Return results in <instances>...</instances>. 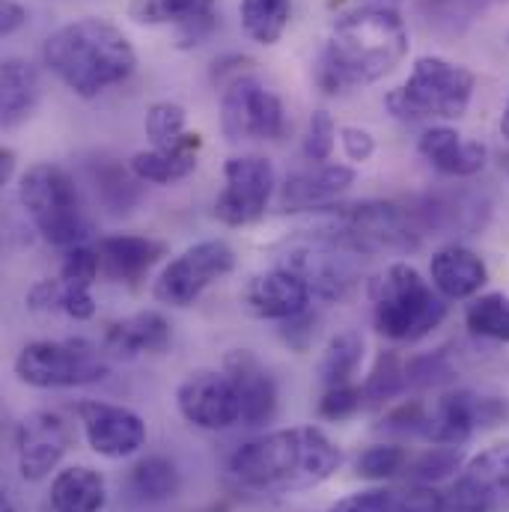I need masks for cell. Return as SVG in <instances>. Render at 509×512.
Returning a JSON list of instances; mask_svg holds the SVG:
<instances>
[{
    "label": "cell",
    "mask_w": 509,
    "mask_h": 512,
    "mask_svg": "<svg viewBox=\"0 0 509 512\" xmlns=\"http://www.w3.org/2000/svg\"><path fill=\"white\" fill-rule=\"evenodd\" d=\"M328 512H390V489H367L337 501Z\"/></svg>",
    "instance_id": "47"
},
{
    "label": "cell",
    "mask_w": 509,
    "mask_h": 512,
    "mask_svg": "<svg viewBox=\"0 0 509 512\" xmlns=\"http://www.w3.org/2000/svg\"><path fill=\"white\" fill-rule=\"evenodd\" d=\"M0 512H15V507H12V501H9L6 495H3V510H0Z\"/></svg>",
    "instance_id": "55"
},
{
    "label": "cell",
    "mask_w": 509,
    "mask_h": 512,
    "mask_svg": "<svg viewBox=\"0 0 509 512\" xmlns=\"http://www.w3.org/2000/svg\"><path fill=\"white\" fill-rule=\"evenodd\" d=\"M509 414V405L501 396H483L465 387L447 390L435 399L432 408H426V420L420 435L429 444L441 447H462L465 441L474 438L480 429H492L504 423Z\"/></svg>",
    "instance_id": "11"
},
{
    "label": "cell",
    "mask_w": 509,
    "mask_h": 512,
    "mask_svg": "<svg viewBox=\"0 0 509 512\" xmlns=\"http://www.w3.org/2000/svg\"><path fill=\"white\" fill-rule=\"evenodd\" d=\"M420 236L432 239H465L480 236L492 218V200L480 188L456 185L444 191H426L408 203Z\"/></svg>",
    "instance_id": "10"
},
{
    "label": "cell",
    "mask_w": 509,
    "mask_h": 512,
    "mask_svg": "<svg viewBox=\"0 0 509 512\" xmlns=\"http://www.w3.org/2000/svg\"><path fill=\"white\" fill-rule=\"evenodd\" d=\"M78 417L87 444L105 459H126L146 444V423L131 408L111 402H81Z\"/></svg>",
    "instance_id": "19"
},
{
    "label": "cell",
    "mask_w": 509,
    "mask_h": 512,
    "mask_svg": "<svg viewBox=\"0 0 509 512\" xmlns=\"http://www.w3.org/2000/svg\"><path fill=\"white\" fill-rule=\"evenodd\" d=\"M426 420V405L423 402H405L399 408H393L384 417V429H396V432H420Z\"/></svg>",
    "instance_id": "48"
},
{
    "label": "cell",
    "mask_w": 509,
    "mask_h": 512,
    "mask_svg": "<svg viewBox=\"0 0 509 512\" xmlns=\"http://www.w3.org/2000/svg\"><path fill=\"white\" fill-rule=\"evenodd\" d=\"M429 280L447 301H465V298H474L486 286L489 268H486L483 256L453 242L432 256Z\"/></svg>",
    "instance_id": "24"
},
{
    "label": "cell",
    "mask_w": 509,
    "mask_h": 512,
    "mask_svg": "<svg viewBox=\"0 0 509 512\" xmlns=\"http://www.w3.org/2000/svg\"><path fill=\"white\" fill-rule=\"evenodd\" d=\"M90 182L96 188V197L102 200L105 209H111L114 215H126L128 209L140 200V179L134 176L131 167H123L114 158H93L90 161Z\"/></svg>",
    "instance_id": "31"
},
{
    "label": "cell",
    "mask_w": 509,
    "mask_h": 512,
    "mask_svg": "<svg viewBox=\"0 0 509 512\" xmlns=\"http://www.w3.org/2000/svg\"><path fill=\"white\" fill-rule=\"evenodd\" d=\"M221 131L227 140H280L286 131V111L277 93L254 75L221 90Z\"/></svg>",
    "instance_id": "13"
},
{
    "label": "cell",
    "mask_w": 509,
    "mask_h": 512,
    "mask_svg": "<svg viewBox=\"0 0 509 512\" xmlns=\"http://www.w3.org/2000/svg\"><path fill=\"white\" fill-rule=\"evenodd\" d=\"M340 140H343L346 155H349L352 161H358V164L370 161V158H373V152H376V137H373L367 128H358V126L340 128Z\"/></svg>",
    "instance_id": "49"
},
{
    "label": "cell",
    "mask_w": 509,
    "mask_h": 512,
    "mask_svg": "<svg viewBox=\"0 0 509 512\" xmlns=\"http://www.w3.org/2000/svg\"><path fill=\"white\" fill-rule=\"evenodd\" d=\"M405 379H408V387H417V390L435 387V384L453 379V364L444 349L432 352V355H420L405 364Z\"/></svg>",
    "instance_id": "44"
},
{
    "label": "cell",
    "mask_w": 509,
    "mask_h": 512,
    "mask_svg": "<svg viewBox=\"0 0 509 512\" xmlns=\"http://www.w3.org/2000/svg\"><path fill=\"white\" fill-rule=\"evenodd\" d=\"M334 140H337L334 117H331L328 111H313V117H310V123H307V134H304V158L313 161V164L331 161Z\"/></svg>",
    "instance_id": "42"
},
{
    "label": "cell",
    "mask_w": 509,
    "mask_h": 512,
    "mask_svg": "<svg viewBox=\"0 0 509 512\" xmlns=\"http://www.w3.org/2000/svg\"><path fill=\"white\" fill-rule=\"evenodd\" d=\"M27 307L30 310H60L75 322H87L96 316V301L90 286L69 283L63 277H45L30 286L27 292Z\"/></svg>",
    "instance_id": "30"
},
{
    "label": "cell",
    "mask_w": 509,
    "mask_h": 512,
    "mask_svg": "<svg viewBox=\"0 0 509 512\" xmlns=\"http://www.w3.org/2000/svg\"><path fill=\"white\" fill-rule=\"evenodd\" d=\"M355 185V170L346 164H313L310 170H298L286 176L280 185V209L283 212H307V209H325L340 194H346Z\"/></svg>",
    "instance_id": "22"
},
{
    "label": "cell",
    "mask_w": 509,
    "mask_h": 512,
    "mask_svg": "<svg viewBox=\"0 0 509 512\" xmlns=\"http://www.w3.org/2000/svg\"><path fill=\"white\" fill-rule=\"evenodd\" d=\"M224 191L215 200V218L224 227L256 224L277 188L274 167L262 155H236L224 164Z\"/></svg>",
    "instance_id": "14"
},
{
    "label": "cell",
    "mask_w": 509,
    "mask_h": 512,
    "mask_svg": "<svg viewBox=\"0 0 509 512\" xmlns=\"http://www.w3.org/2000/svg\"><path fill=\"white\" fill-rule=\"evenodd\" d=\"M18 200L39 236L57 248L84 245L90 221L84 215L81 191L72 173L60 164H33L18 182Z\"/></svg>",
    "instance_id": "6"
},
{
    "label": "cell",
    "mask_w": 509,
    "mask_h": 512,
    "mask_svg": "<svg viewBox=\"0 0 509 512\" xmlns=\"http://www.w3.org/2000/svg\"><path fill=\"white\" fill-rule=\"evenodd\" d=\"M72 447V429L57 411H33L18 423V471L27 483L45 480Z\"/></svg>",
    "instance_id": "17"
},
{
    "label": "cell",
    "mask_w": 509,
    "mask_h": 512,
    "mask_svg": "<svg viewBox=\"0 0 509 512\" xmlns=\"http://www.w3.org/2000/svg\"><path fill=\"white\" fill-rule=\"evenodd\" d=\"M182 486V474L176 468V462L164 459V456H146L131 468V492L140 501L158 504V501H170Z\"/></svg>",
    "instance_id": "33"
},
{
    "label": "cell",
    "mask_w": 509,
    "mask_h": 512,
    "mask_svg": "<svg viewBox=\"0 0 509 512\" xmlns=\"http://www.w3.org/2000/svg\"><path fill=\"white\" fill-rule=\"evenodd\" d=\"M131 21L146 27H173V45L191 51L218 27L215 0H131Z\"/></svg>",
    "instance_id": "18"
},
{
    "label": "cell",
    "mask_w": 509,
    "mask_h": 512,
    "mask_svg": "<svg viewBox=\"0 0 509 512\" xmlns=\"http://www.w3.org/2000/svg\"><path fill=\"white\" fill-rule=\"evenodd\" d=\"M176 408L191 426L209 429V432H221V429L242 423L236 387L227 373H218V370L191 373L176 390Z\"/></svg>",
    "instance_id": "16"
},
{
    "label": "cell",
    "mask_w": 509,
    "mask_h": 512,
    "mask_svg": "<svg viewBox=\"0 0 509 512\" xmlns=\"http://www.w3.org/2000/svg\"><path fill=\"white\" fill-rule=\"evenodd\" d=\"M316 331H319V316L313 310H304V313L280 322V340L295 352H307L316 340Z\"/></svg>",
    "instance_id": "46"
},
{
    "label": "cell",
    "mask_w": 509,
    "mask_h": 512,
    "mask_svg": "<svg viewBox=\"0 0 509 512\" xmlns=\"http://www.w3.org/2000/svg\"><path fill=\"white\" fill-rule=\"evenodd\" d=\"M364 361V337L358 331H343L328 340L325 355L319 361V379L325 387L352 384L355 370Z\"/></svg>",
    "instance_id": "35"
},
{
    "label": "cell",
    "mask_w": 509,
    "mask_h": 512,
    "mask_svg": "<svg viewBox=\"0 0 509 512\" xmlns=\"http://www.w3.org/2000/svg\"><path fill=\"white\" fill-rule=\"evenodd\" d=\"M343 245L355 254H408L423 245V236L414 224L408 203L393 200H364L352 206H334V218L325 224Z\"/></svg>",
    "instance_id": "7"
},
{
    "label": "cell",
    "mask_w": 509,
    "mask_h": 512,
    "mask_svg": "<svg viewBox=\"0 0 509 512\" xmlns=\"http://www.w3.org/2000/svg\"><path fill=\"white\" fill-rule=\"evenodd\" d=\"M376 331L393 343H417L447 319V298L408 262H393L370 280Z\"/></svg>",
    "instance_id": "4"
},
{
    "label": "cell",
    "mask_w": 509,
    "mask_h": 512,
    "mask_svg": "<svg viewBox=\"0 0 509 512\" xmlns=\"http://www.w3.org/2000/svg\"><path fill=\"white\" fill-rule=\"evenodd\" d=\"M343 465L340 447L316 426L277 429L242 444L230 456V474L254 492L295 495L331 480Z\"/></svg>",
    "instance_id": "2"
},
{
    "label": "cell",
    "mask_w": 509,
    "mask_h": 512,
    "mask_svg": "<svg viewBox=\"0 0 509 512\" xmlns=\"http://www.w3.org/2000/svg\"><path fill=\"white\" fill-rule=\"evenodd\" d=\"M143 131L152 140V149H173L179 146L188 131H185V108L176 102H155L146 108Z\"/></svg>",
    "instance_id": "37"
},
{
    "label": "cell",
    "mask_w": 509,
    "mask_h": 512,
    "mask_svg": "<svg viewBox=\"0 0 509 512\" xmlns=\"http://www.w3.org/2000/svg\"><path fill=\"white\" fill-rule=\"evenodd\" d=\"M236 268V254L227 242L209 239L170 259L155 280V301L167 307H191L215 280Z\"/></svg>",
    "instance_id": "12"
},
{
    "label": "cell",
    "mask_w": 509,
    "mask_h": 512,
    "mask_svg": "<svg viewBox=\"0 0 509 512\" xmlns=\"http://www.w3.org/2000/svg\"><path fill=\"white\" fill-rule=\"evenodd\" d=\"M102 274L120 283H137L161 256H167V245L149 236H105L96 245Z\"/></svg>",
    "instance_id": "26"
},
{
    "label": "cell",
    "mask_w": 509,
    "mask_h": 512,
    "mask_svg": "<svg viewBox=\"0 0 509 512\" xmlns=\"http://www.w3.org/2000/svg\"><path fill=\"white\" fill-rule=\"evenodd\" d=\"M465 325L471 334L509 343V295L507 292H486L477 295L465 310Z\"/></svg>",
    "instance_id": "36"
},
{
    "label": "cell",
    "mask_w": 509,
    "mask_h": 512,
    "mask_svg": "<svg viewBox=\"0 0 509 512\" xmlns=\"http://www.w3.org/2000/svg\"><path fill=\"white\" fill-rule=\"evenodd\" d=\"M405 465H408V453L396 444H376L358 456V474L376 483L396 477L399 471H405Z\"/></svg>",
    "instance_id": "40"
},
{
    "label": "cell",
    "mask_w": 509,
    "mask_h": 512,
    "mask_svg": "<svg viewBox=\"0 0 509 512\" xmlns=\"http://www.w3.org/2000/svg\"><path fill=\"white\" fill-rule=\"evenodd\" d=\"M105 501H108V486L96 468L72 465L60 471L51 483L54 512H102Z\"/></svg>",
    "instance_id": "29"
},
{
    "label": "cell",
    "mask_w": 509,
    "mask_h": 512,
    "mask_svg": "<svg viewBox=\"0 0 509 512\" xmlns=\"http://www.w3.org/2000/svg\"><path fill=\"white\" fill-rule=\"evenodd\" d=\"M507 42H509V36H507Z\"/></svg>",
    "instance_id": "57"
},
{
    "label": "cell",
    "mask_w": 509,
    "mask_h": 512,
    "mask_svg": "<svg viewBox=\"0 0 509 512\" xmlns=\"http://www.w3.org/2000/svg\"><path fill=\"white\" fill-rule=\"evenodd\" d=\"M251 66H254V60H251V57H239V54L221 57V60H215L212 81H215L221 90H227L230 84H236V81L248 78V75H251Z\"/></svg>",
    "instance_id": "50"
},
{
    "label": "cell",
    "mask_w": 509,
    "mask_h": 512,
    "mask_svg": "<svg viewBox=\"0 0 509 512\" xmlns=\"http://www.w3.org/2000/svg\"><path fill=\"white\" fill-rule=\"evenodd\" d=\"M495 3L501 0H420L417 9L432 30L444 36H459Z\"/></svg>",
    "instance_id": "34"
},
{
    "label": "cell",
    "mask_w": 509,
    "mask_h": 512,
    "mask_svg": "<svg viewBox=\"0 0 509 512\" xmlns=\"http://www.w3.org/2000/svg\"><path fill=\"white\" fill-rule=\"evenodd\" d=\"M501 134L509 140V102L507 108H504V114H501Z\"/></svg>",
    "instance_id": "53"
},
{
    "label": "cell",
    "mask_w": 509,
    "mask_h": 512,
    "mask_svg": "<svg viewBox=\"0 0 509 512\" xmlns=\"http://www.w3.org/2000/svg\"><path fill=\"white\" fill-rule=\"evenodd\" d=\"M390 512H447V498L426 483L390 489Z\"/></svg>",
    "instance_id": "41"
},
{
    "label": "cell",
    "mask_w": 509,
    "mask_h": 512,
    "mask_svg": "<svg viewBox=\"0 0 509 512\" xmlns=\"http://www.w3.org/2000/svg\"><path fill=\"white\" fill-rule=\"evenodd\" d=\"M170 322L161 313H134L128 319L111 322L105 331V352L114 358H140V355H161L170 346Z\"/></svg>",
    "instance_id": "25"
},
{
    "label": "cell",
    "mask_w": 509,
    "mask_h": 512,
    "mask_svg": "<svg viewBox=\"0 0 509 512\" xmlns=\"http://www.w3.org/2000/svg\"><path fill=\"white\" fill-rule=\"evenodd\" d=\"M203 146V137L197 131H188V137L173 146V149H149V152H134L128 167L140 182L152 185H173L182 182L197 170V152Z\"/></svg>",
    "instance_id": "27"
},
{
    "label": "cell",
    "mask_w": 509,
    "mask_h": 512,
    "mask_svg": "<svg viewBox=\"0 0 509 512\" xmlns=\"http://www.w3.org/2000/svg\"><path fill=\"white\" fill-rule=\"evenodd\" d=\"M224 373L236 387L239 408H242V426H265L277 414V384L265 364L251 349H233L224 358Z\"/></svg>",
    "instance_id": "21"
},
{
    "label": "cell",
    "mask_w": 509,
    "mask_h": 512,
    "mask_svg": "<svg viewBox=\"0 0 509 512\" xmlns=\"http://www.w3.org/2000/svg\"><path fill=\"white\" fill-rule=\"evenodd\" d=\"M417 149L441 176L450 179H471L489 161V149L480 140H465L450 126L426 128L417 140Z\"/></svg>",
    "instance_id": "23"
},
{
    "label": "cell",
    "mask_w": 509,
    "mask_h": 512,
    "mask_svg": "<svg viewBox=\"0 0 509 512\" xmlns=\"http://www.w3.org/2000/svg\"><path fill=\"white\" fill-rule=\"evenodd\" d=\"M310 289L304 286L301 277H295L286 268H271L254 274L242 292V304L256 319H271V322H286L304 310H310Z\"/></svg>",
    "instance_id": "20"
},
{
    "label": "cell",
    "mask_w": 509,
    "mask_h": 512,
    "mask_svg": "<svg viewBox=\"0 0 509 512\" xmlns=\"http://www.w3.org/2000/svg\"><path fill=\"white\" fill-rule=\"evenodd\" d=\"M364 256L355 254L349 245H343L325 224L316 227L310 236L286 245L280 254V268L292 271L304 280L313 298L319 301H343L352 295V289L361 280V262Z\"/></svg>",
    "instance_id": "8"
},
{
    "label": "cell",
    "mask_w": 509,
    "mask_h": 512,
    "mask_svg": "<svg viewBox=\"0 0 509 512\" xmlns=\"http://www.w3.org/2000/svg\"><path fill=\"white\" fill-rule=\"evenodd\" d=\"M27 24V9L15 0L0 3V36H12Z\"/></svg>",
    "instance_id": "51"
},
{
    "label": "cell",
    "mask_w": 509,
    "mask_h": 512,
    "mask_svg": "<svg viewBox=\"0 0 509 512\" xmlns=\"http://www.w3.org/2000/svg\"><path fill=\"white\" fill-rule=\"evenodd\" d=\"M402 390H408L405 361L396 352H382L376 358V367H373L370 379L364 382V399H367V405L382 408L384 402L396 399Z\"/></svg>",
    "instance_id": "38"
},
{
    "label": "cell",
    "mask_w": 509,
    "mask_h": 512,
    "mask_svg": "<svg viewBox=\"0 0 509 512\" xmlns=\"http://www.w3.org/2000/svg\"><path fill=\"white\" fill-rule=\"evenodd\" d=\"M444 498L447 512H509V441L474 456Z\"/></svg>",
    "instance_id": "15"
},
{
    "label": "cell",
    "mask_w": 509,
    "mask_h": 512,
    "mask_svg": "<svg viewBox=\"0 0 509 512\" xmlns=\"http://www.w3.org/2000/svg\"><path fill=\"white\" fill-rule=\"evenodd\" d=\"M242 30L256 45H277L292 18V0H242Z\"/></svg>",
    "instance_id": "32"
},
{
    "label": "cell",
    "mask_w": 509,
    "mask_h": 512,
    "mask_svg": "<svg viewBox=\"0 0 509 512\" xmlns=\"http://www.w3.org/2000/svg\"><path fill=\"white\" fill-rule=\"evenodd\" d=\"M408 54V27L393 6H358L334 21L316 60V84L337 96L390 75Z\"/></svg>",
    "instance_id": "1"
},
{
    "label": "cell",
    "mask_w": 509,
    "mask_h": 512,
    "mask_svg": "<svg viewBox=\"0 0 509 512\" xmlns=\"http://www.w3.org/2000/svg\"><path fill=\"white\" fill-rule=\"evenodd\" d=\"M456 471H462V450L441 447V444H435L432 450H426L420 459H414L408 465L411 483H426V486H435V483L453 477Z\"/></svg>",
    "instance_id": "39"
},
{
    "label": "cell",
    "mask_w": 509,
    "mask_h": 512,
    "mask_svg": "<svg viewBox=\"0 0 509 512\" xmlns=\"http://www.w3.org/2000/svg\"><path fill=\"white\" fill-rule=\"evenodd\" d=\"M477 78L471 69L444 57H417L405 84L384 96L387 111L402 123L426 120H459L474 99Z\"/></svg>",
    "instance_id": "5"
},
{
    "label": "cell",
    "mask_w": 509,
    "mask_h": 512,
    "mask_svg": "<svg viewBox=\"0 0 509 512\" xmlns=\"http://www.w3.org/2000/svg\"><path fill=\"white\" fill-rule=\"evenodd\" d=\"M364 405H367L364 387H355V384L325 387V393H322V399H319V417H325V420H349V417H355Z\"/></svg>",
    "instance_id": "43"
},
{
    "label": "cell",
    "mask_w": 509,
    "mask_h": 512,
    "mask_svg": "<svg viewBox=\"0 0 509 512\" xmlns=\"http://www.w3.org/2000/svg\"><path fill=\"white\" fill-rule=\"evenodd\" d=\"M45 66L81 99H96L105 90L131 78L137 69V51L128 36L105 18H81L42 45Z\"/></svg>",
    "instance_id": "3"
},
{
    "label": "cell",
    "mask_w": 509,
    "mask_h": 512,
    "mask_svg": "<svg viewBox=\"0 0 509 512\" xmlns=\"http://www.w3.org/2000/svg\"><path fill=\"white\" fill-rule=\"evenodd\" d=\"M111 373L108 355L90 340H36L15 358V376L21 384L39 390L84 387L105 382Z\"/></svg>",
    "instance_id": "9"
},
{
    "label": "cell",
    "mask_w": 509,
    "mask_h": 512,
    "mask_svg": "<svg viewBox=\"0 0 509 512\" xmlns=\"http://www.w3.org/2000/svg\"><path fill=\"white\" fill-rule=\"evenodd\" d=\"M99 274H102V262H99V251L96 248L75 245L63 256V265H60V277L63 280L81 283V286H93Z\"/></svg>",
    "instance_id": "45"
},
{
    "label": "cell",
    "mask_w": 509,
    "mask_h": 512,
    "mask_svg": "<svg viewBox=\"0 0 509 512\" xmlns=\"http://www.w3.org/2000/svg\"><path fill=\"white\" fill-rule=\"evenodd\" d=\"M384 3H393V0H384Z\"/></svg>",
    "instance_id": "56"
},
{
    "label": "cell",
    "mask_w": 509,
    "mask_h": 512,
    "mask_svg": "<svg viewBox=\"0 0 509 512\" xmlns=\"http://www.w3.org/2000/svg\"><path fill=\"white\" fill-rule=\"evenodd\" d=\"M203 512H230V507H227V504H212L209 510H203Z\"/></svg>",
    "instance_id": "54"
},
{
    "label": "cell",
    "mask_w": 509,
    "mask_h": 512,
    "mask_svg": "<svg viewBox=\"0 0 509 512\" xmlns=\"http://www.w3.org/2000/svg\"><path fill=\"white\" fill-rule=\"evenodd\" d=\"M15 173V152L12 149H0V185H9Z\"/></svg>",
    "instance_id": "52"
},
{
    "label": "cell",
    "mask_w": 509,
    "mask_h": 512,
    "mask_svg": "<svg viewBox=\"0 0 509 512\" xmlns=\"http://www.w3.org/2000/svg\"><path fill=\"white\" fill-rule=\"evenodd\" d=\"M39 72L24 57H6L0 69V123L3 128H15L24 123L33 108L39 105Z\"/></svg>",
    "instance_id": "28"
}]
</instances>
